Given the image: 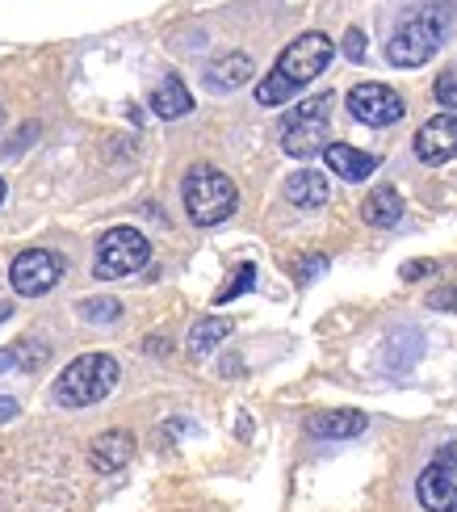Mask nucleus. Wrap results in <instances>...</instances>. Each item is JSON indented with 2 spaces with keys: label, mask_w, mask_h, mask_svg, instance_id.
Segmentation results:
<instances>
[{
  "label": "nucleus",
  "mask_w": 457,
  "mask_h": 512,
  "mask_svg": "<svg viewBox=\"0 0 457 512\" xmlns=\"http://www.w3.org/2000/svg\"><path fill=\"white\" fill-rule=\"evenodd\" d=\"M369 429L365 412H319L307 420V433L319 441H344V437H361Z\"/></svg>",
  "instance_id": "obj_13"
},
{
  "label": "nucleus",
  "mask_w": 457,
  "mask_h": 512,
  "mask_svg": "<svg viewBox=\"0 0 457 512\" xmlns=\"http://www.w3.org/2000/svg\"><path fill=\"white\" fill-rule=\"evenodd\" d=\"M80 315L89 319V324H118V319H122V303H118V298H84Z\"/></svg>",
  "instance_id": "obj_20"
},
{
  "label": "nucleus",
  "mask_w": 457,
  "mask_h": 512,
  "mask_svg": "<svg viewBox=\"0 0 457 512\" xmlns=\"http://www.w3.org/2000/svg\"><path fill=\"white\" fill-rule=\"evenodd\" d=\"M286 202L302 206V210H315L328 202V177L315 173V168H298V173L286 177Z\"/></svg>",
  "instance_id": "obj_14"
},
{
  "label": "nucleus",
  "mask_w": 457,
  "mask_h": 512,
  "mask_svg": "<svg viewBox=\"0 0 457 512\" xmlns=\"http://www.w3.org/2000/svg\"><path fill=\"white\" fill-rule=\"evenodd\" d=\"M449 21H453V5H424L407 13L386 42V59L395 68H420V63H428L441 51Z\"/></svg>",
  "instance_id": "obj_2"
},
{
  "label": "nucleus",
  "mask_w": 457,
  "mask_h": 512,
  "mask_svg": "<svg viewBox=\"0 0 457 512\" xmlns=\"http://www.w3.org/2000/svg\"><path fill=\"white\" fill-rule=\"evenodd\" d=\"M437 101L445 105V110H457V72L437 80Z\"/></svg>",
  "instance_id": "obj_23"
},
{
  "label": "nucleus",
  "mask_w": 457,
  "mask_h": 512,
  "mask_svg": "<svg viewBox=\"0 0 457 512\" xmlns=\"http://www.w3.org/2000/svg\"><path fill=\"white\" fill-rule=\"evenodd\" d=\"M332 55H336V42L328 34H319V30L298 34L290 47L281 51V59L273 63V72L256 84V101L260 105H286L294 93H302L323 68H328Z\"/></svg>",
  "instance_id": "obj_1"
},
{
  "label": "nucleus",
  "mask_w": 457,
  "mask_h": 512,
  "mask_svg": "<svg viewBox=\"0 0 457 512\" xmlns=\"http://www.w3.org/2000/svg\"><path fill=\"white\" fill-rule=\"evenodd\" d=\"M323 269H328V256H311V261L298 265V282H302V286L315 282V273H323Z\"/></svg>",
  "instance_id": "obj_25"
},
{
  "label": "nucleus",
  "mask_w": 457,
  "mask_h": 512,
  "mask_svg": "<svg viewBox=\"0 0 457 512\" xmlns=\"http://www.w3.org/2000/svg\"><path fill=\"white\" fill-rule=\"evenodd\" d=\"M59 277H63V261L51 248H26V252H17L13 265H9V282L21 298L51 294L59 286Z\"/></svg>",
  "instance_id": "obj_8"
},
{
  "label": "nucleus",
  "mask_w": 457,
  "mask_h": 512,
  "mask_svg": "<svg viewBox=\"0 0 457 512\" xmlns=\"http://www.w3.org/2000/svg\"><path fill=\"white\" fill-rule=\"evenodd\" d=\"M0 202H5V177H0Z\"/></svg>",
  "instance_id": "obj_29"
},
{
  "label": "nucleus",
  "mask_w": 457,
  "mask_h": 512,
  "mask_svg": "<svg viewBox=\"0 0 457 512\" xmlns=\"http://www.w3.org/2000/svg\"><path fill=\"white\" fill-rule=\"evenodd\" d=\"M332 93H319L311 101H302L298 110H290L281 118V147L286 156H315L328 152V110H332Z\"/></svg>",
  "instance_id": "obj_5"
},
{
  "label": "nucleus",
  "mask_w": 457,
  "mask_h": 512,
  "mask_svg": "<svg viewBox=\"0 0 457 512\" xmlns=\"http://www.w3.org/2000/svg\"><path fill=\"white\" fill-rule=\"evenodd\" d=\"M252 55H244V51H227V55H219L210 63V72H206V80H210V89H239V84H248L252 80Z\"/></svg>",
  "instance_id": "obj_15"
},
{
  "label": "nucleus",
  "mask_w": 457,
  "mask_h": 512,
  "mask_svg": "<svg viewBox=\"0 0 457 512\" xmlns=\"http://www.w3.org/2000/svg\"><path fill=\"white\" fill-rule=\"evenodd\" d=\"M47 357H51V349L42 345V340H17V345H13V370L38 374L42 366H47Z\"/></svg>",
  "instance_id": "obj_19"
},
{
  "label": "nucleus",
  "mask_w": 457,
  "mask_h": 512,
  "mask_svg": "<svg viewBox=\"0 0 457 512\" xmlns=\"http://www.w3.org/2000/svg\"><path fill=\"white\" fill-rule=\"evenodd\" d=\"M323 160H328V168L344 181H365V177L378 173V156L361 152V147H353V143H328Z\"/></svg>",
  "instance_id": "obj_12"
},
{
  "label": "nucleus",
  "mask_w": 457,
  "mask_h": 512,
  "mask_svg": "<svg viewBox=\"0 0 457 512\" xmlns=\"http://www.w3.org/2000/svg\"><path fill=\"white\" fill-rule=\"evenodd\" d=\"M151 110H156L160 118H185L193 110V97L185 89V80L181 76H168L160 80L156 89H151Z\"/></svg>",
  "instance_id": "obj_17"
},
{
  "label": "nucleus",
  "mask_w": 457,
  "mask_h": 512,
  "mask_svg": "<svg viewBox=\"0 0 457 512\" xmlns=\"http://www.w3.org/2000/svg\"><path fill=\"white\" fill-rule=\"evenodd\" d=\"M361 219H365L369 227H395V223L403 219V198H399V189L378 185L374 194L361 202Z\"/></svg>",
  "instance_id": "obj_16"
},
{
  "label": "nucleus",
  "mask_w": 457,
  "mask_h": 512,
  "mask_svg": "<svg viewBox=\"0 0 457 512\" xmlns=\"http://www.w3.org/2000/svg\"><path fill=\"white\" fill-rule=\"evenodd\" d=\"M424 273H437V261H407V265H403L407 282H416V277H424Z\"/></svg>",
  "instance_id": "obj_26"
},
{
  "label": "nucleus",
  "mask_w": 457,
  "mask_h": 512,
  "mask_svg": "<svg viewBox=\"0 0 457 512\" xmlns=\"http://www.w3.org/2000/svg\"><path fill=\"white\" fill-rule=\"evenodd\" d=\"M344 55H348V59H353V63H361V59H365V34H361L357 26H353V30H348V34H344Z\"/></svg>",
  "instance_id": "obj_24"
},
{
  "label": "nucleus",
  "mask_w": 457,
  "mask_h": 512,
  "mask_svg": "<svg viewBox=\"0 0 457 512\" xmlns=\"http://www.w3.org/2000/svg\"><path fill=\"white\" fill-rule=\"evenodd\" d=\"M9 315H13V303H0V324H5Z\"/></svg>",
  "instance_id": "obj_28"
},
{
  "label": "nucleus",
  "mask_w": 457,
  "mask_h": 512,
  "mask_svg": "<svg viewBox=\"0 0 457 512\" xmlns=\"http://www.w3.org/2000/svg\"><path fill=\"white\" fill-rule=\"evenodd\" d=\"M130 454H135V437H130L126 429H110V433H101L89 445V462H93V471H101V475L122 471V466L130 462Z\"/></svg>",
  "instance_id": "obj_11"
},
{
  "label": "nucleus",
  "mask_w": 457,
  "mask_h": 512,
  "mask_svg": "<svg viewBox=\"0 0 457 512\" xmlns=\"http://www.w3.org/2000/svg\"><path fill=\"white\" fill-rule=\"evenodd\" d=\"M416 156L424 164L457 160V114H437L416 131Z\"/></svg>",
  "instance_id": "obj_10"
},
{
  "label": "nucleus",
  "mask_w": 457,
  "mask_h": 512,
  "mask_svg": "<svg viewBox=\"0 0 457 512\" xmlns=\"http://www.w3.org/2000/svg\"><path fill=\"white\" fill-rule=\"evenodd\" d=\"M348 114L365 126H395L407 114V105L390 84L365 80V84H353V89H348Z\"/></svg>",
  "instance_id": "obj_9"
},
{
  "label": "nucleus",
  "mask_w": 457,
  "mask_h": 512,
  "mask_svg": "<svg viewBox=\"0 0 457 512\" xmlns=\"http://www.w3.org/2000/svg\"><path fill=\"white\" fill-rule=\"evenodd\" d=\"M416 496L428 512H457V445H441L416 479Z\"/></svg>",
  "instance_id": "obj_7"
},
{
  "label": "nucleus",
  "mask_w": 457,
  "mask_h": 512,
  "mask_svg": "<svg viewBox=\"0 0 457 512\" xmlns=\"http://www.w3.org/2000/svg\"><path fill=\"white\" fill-rule=\"evenodd\" d=\"M181 198H185V210L189 219L198 227H214L235 215L239 206V189L227 173H219V168L210 164H193L185 173V185H181Z\"/></svg>",
  "instance_id": "obj_4"
},
{
  "label": "nucleus",
  "mask_w": 457,
  "mask_h": 512,
  "mask_svg": "<svg viewBox=\"0 0 457 512\" xmlns=\"http://www.w3.org/2000/svg\"><path fill=\"white\" fill-rule=\"evenodd\" d=\"M428 307H432V311H453V315H457V286L432 290V294H428Z\"/></svg>",
  "instance_id": "obj_22"
},
{
  "label": "nucleus",
  "mask_w": 457,
  "mask_h": 512,
  "mask_svg": "<svg viewBox=\"0 0 457 512\" xmlns=\"http://www.w3.org/2000/svg\"><path fill=\"white\" fill-rule=\"evenodd\" d=\"M17 416V399H0V424Z\"/></svg>",
  "instance_id": "obj_27"
},
{
  "label": "nucleus",
  "mask_w": 457,
  "mask_h": 512,
  "mask_svg": "<svg viewBox=\"0 0 457 512\" xmlns=\"http://www.w3.org/2000/svg\"><path fill=\"white\" fill-rule=\"evenodd\" d=\"M151 261V244L143 231L135 227H110L97 240V261H93V277L101 282H118V277L139 273Z\"/></svg>",
  "instance_id": "obj_6"
},
{
  "label": "nucleus",
  "mask_w": 457,
  "mask_h": 512,
  "mask_svg": "<svg viewBox=\"0 0 457 512\" xmlns=\"http://www.w3.org/2000/svg\"><path fill=\"white\" fill-rule=\"evenodd\" d=\"M231 328H235V319H227V315H206V319H198L193 324V332H189V353L193 357H206L219 340H227L231 336Z\"/></svg>",
  "instance_id": "obj_18"
},
{
  "label": "nucleus",
  "mask_w": 457,
  "mask_h": 512,
  "mask_svg": "<svg viewBox=\"0 0 457 512\" xmlns=\"http://www.w3.org/2000/svg\"><path fill=\"white\" fill-rule=\"evenodd\" d=\"M118 378L122 370L110 353H84L55 378V403H63V408H93L118 387Z\"/></svg>",
  "instance_id": "obj_3"
},
{
  "label": "nucleus",
  "mask_w": 457,
  "mask_h": 512,
  "mask_svg": "<svg viewBox=\"0 0 457 512\" xmlns=\"http://www.w3.org/2000/svg\"><path fill=\"white\" fill-rule=\"evenodd\" d=\"M252 282H256V265H239V269L231 273V282L219 290V303H231V298H239L244 290H252Z\"/></svg>",
  "instance_id": "obj_21"
}]
</instances>
